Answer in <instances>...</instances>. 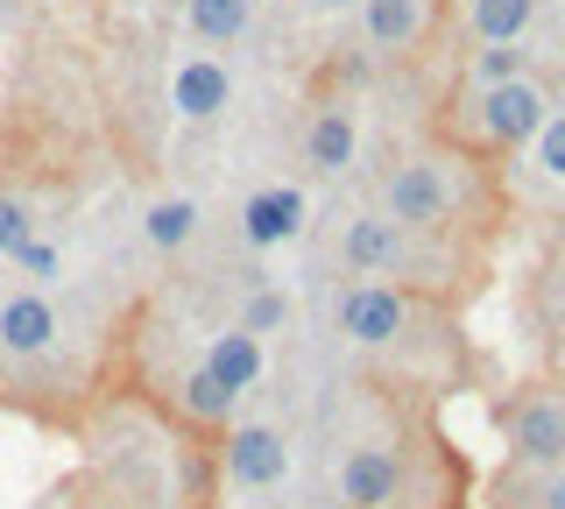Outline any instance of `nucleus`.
I'll use <instances>...</instances> for the list:
<instances>
[{"label": "nucleus", "instance_id": "7ed1b4c3", "mask_svg": "<svg viewBox=\"0 0 565 509\" xmlns=\"http://www.w3.org/2000/svg\"><path fill=\"white\" fill-rule=\"evenodd\" d=\"M382 213L396 226H411V234H446L459 220V178L452 163H438V156H411V163H396V178L382 184Z\"/></svg>", "mask_w": 565, "mask_h": 509}, {"label": "nucleus", "instance_id": "9d476101", "mask_svg": "<svg viewBox=\"0 0 565 509\" xmlns=\"http://www.w3.org/2000/svg\"><path fill=\"white\" fill-rule=\"evenodd\" d=\"M170 99H177V114H184V120H220L226 99H234V78H226L220 57H184V64H177V78H170Z\"/></svg>", "mask_w": 565, "mask_h": 509}, {"label": "nucleus", "instance_id": "f257e3e1", "mask_svg": "<svg viewBox=\"0 0 565 509\" xmlns=\"http://www.w3.org/2000/svg\"><path fill=\"white\" fill-rule=\"evenodd\" d=\"M340 262L361 284H396V290H417L431 297L438 276H446V248H438L431 234H411V226H396L388 213H361L340 226Z\"/></svg>", "mask_w": 565, "mask_h": 509}, {"label": "nucleus", "instance_id": "6ab92c4d", "mask_svg": "<svg viewBox=\"0 0 565 509\" xmlns=\"http://www.w3.org/2000/svg\"><path fill=\"white\" fill-rule=\"evenodd\" d=\"M282 319H290V305H282V290H255V297H247V305H241V332H255V340H269V332L282 326Z\"/></svg>", "mask_w": 565, "mask_h": 509}, {"label": "nucleus", "instance_id": "a211bd4d", "mask_svg": "<svg viewBox=\"0 0 565 509\" xmlns=\"http://www.w3.org/2000/svg\"><path fill=\"white\" fill-rule=\"evenodd\" d=\"M509 78H523V50L516 43H481L473 50V85H509Z\"/></svg>", "mask_w": 565, "mask_h": 509}, {"label": "nucleus", "instance_id": "aec40b11", "mask_svg": "<svg viewBox=\"0 0 565 509\" xmlns=\"http://www.w3.org/2000/svg\"><path fill=\"white\" fill-rule=\"evenodd\" d=\"M29 241H35V213L14 191H0V255H22Z\"/></svg>", "mask_w": 565, "mask_h": 509}, {"label": "nucleus", "instance_id": "f3484780", "mask_svg": "<svg viewBox=\"0 0 565 509\" xmlns=\"http://www.w3.org/2000/svg\"><path fill=\"white\" fill-rule=\"evenodd\" d=\"M191 29H199L205 43H234L241 29H247V0H191Z\"/></svg>", "mask_w": 565, "mask_h": 509}, {"label": "nucleus", "instance_id": "4be33fe9", "mask_svg": "<svg viewBox=\"0 0 565 509\" xmlns=\"http://www.w3.org/2000/svg\"><path fill=\"white\" fill-rule=\"evenodd\" d=\"M14 262H22L29 276H57V248H50V241H29V248L14 255Z\"/></svg>", "mask_w": 565, "mask_h": 509}, {"label": "nucleus", "instance_id": "412c9836", "mask_svg": "<svg viewBox=\"0 0 565 509\" xmlns=\"http://www.w3.org/2000/svg\"><path fill=\"white\" fill-rule=\"evenodd\" d=\"M530 149H537V170L544 178H558L565 184V114H552L537 135H530Z\"/></svg>", "mask_w": 565, "mask_h": 509}, {"label": "nucleus", "instance_id": "1a4fd4ad", "mask_svg": "<svg viewBox=\"0 0 565 509\" xmlns=\"http://www.w3.org/2000/svg\"><path fill=\"white\" fill-rule=\"evenodd\" d=\"M297 234H305V191L269 184V191H247L241 199V241L247 248H282Z\"/></svg>", "mask_w": 565, "mask_h": 509}, {"label": "nucleus", "instance_id": "9b49d317", "mask_svg": "<svg viewBox=\"0 0 565 509\" xmlns=\"http://www.w3.org/2000/svg\"><path fill=\"white\" fill-rule=\"evenodd\" d=\"M199 361H205V368H212V375H220L234 396H247V390L262 382V368H269L262 340H255V332H241V326H220V332L205 340V354H199Z\"/></svg>", "mask_w": 565, "mask_h": 509}, {"label": "nucleus", "instance_id": "dca6fc26", "mask_svg": "<svg viewBox=\"0 0 565 509\" xmlns=\"http://www.w3.org/2000/svg\"><path fill=\"white\" fill-rule=\"evenodd\" d=\"M191 234H199V205H191V199H156L149 213H141V241H149L156 255L184 248Z\"/></svg>", "mask_w": 565, "mask_h": 509}, {"label": "nucleus", "instance_id": "5701e85b", "mask_svg": "<svg viewBox=\"0 0 565 509\" xmlns=\"http://www.w3.org/2000/svg\"><path fill=\"white\" fill-rule=\"evenodd\" d=\"M318 8H353V0H318Z\"/></svg>", "mask_w": 565, "mask_h": 509}, {"label": "nucleus", "instance_id": "2eb2a0df", "mask_svg": "<svg viewBox=\"0 0 565 509\" xmlns=\"http://www.w3.org/2000/svg\"><path fill=\"white\" fill-rule=\"evenodd\" d=\"M467 22L481 43H523V29L537 22V0H473Z\"/></svg>", "mask_w": 565, "mask_h": 509}, {"label": "nucleus", "instance_id": "423d86ee", "mask_svg": "<svg viewBox=\"0 0 565 509\" xmlns=\"http://www.w3.org/2000/svg\"><path fill=\"white\" fill-rule=\"evenodd\" d=\"M544 107H552V99H544V85L509 78V85H488V93L473 99V128H481V142H488V149H523L530 135L552 120Z\"/></svg>", "mask_w": 565, "mask_h": 509}, {"label": "nucleus", "instance_id": "4468645a", "mask_svg": "<svg viewBox=\"0 0 565 509\" xmlns=\"http://www.w3.org/2000/svg\"><path fill=\"white\" fill-rule=\"evenodd\" d=\"M424 22H431V0H361V29H367V43H382V50L411 43Z\"/></svg>", "mask_w": 565, "mask_h": 509}, {"label": "nucleus", "instance_id": "39448f33", "mask_svg": "<svg viewBox=\"0 0 565 509\" xmlns=\"http://www.w3.org/2000/svg\"><path fill=\"white\" fill-rule=\"evenodd\" d=\"M403 481V438H353L340 453V474H332V502L340 509H388Z\"/></svg>", "mask_w": 565, "mask_h": 509}, {"label": "nucleus", "instance_id": "f8f14e48", "mask_svg": "<svg viewBox=\"0 0 565 509\" xmlns=\"http://www.w3.org/2000/svg\"><path fill=\"white\" fill-rule=\"evenodd\" d=\"M494 509H565V460L558 467L509 460L502 474H494Z\"/></svg>", "mask_w": 565, "mask_h": 509}, {"label": "nucleus", "instance_id": "ddd939ff", "mask_svg": "<svg viewBox=\"0 0 565 509\" xmlns=\"http://www.w3.org/2000/svg\"><path fill=\"white\" fill-rule=\"evenodd\" d=\"M353 149H361V128H353V114H347V107H318L311 128H305V163L332 178V170L353 163Z\"/></svg>", "mask_w": 565, "mask_h": 509}, {"label": "nucleus", "instance_id": "b1692460", "mask_svg": "<svg viewBox=\"0 0 565 509\" xmlns=\"http://www.w3.org/2000/svg\"><path fill=\"white\" fill-rule=\"evenodd\" d=\"M326 509H340V502H326Z\"/></svg>", "mask_w": 565, "mask_h": 509}, {"label": "nucleus", "instance_id": "6e6552de", "mask_svg": "<svg viewBox=\"0 0 565 509\" xmlns=\"http://www.w3.org/2000/svg\"><path fill=\"white\" fill-rule=\"evenodd\" d=\"M57 347V305L43 290H14L0 297V354L8 361H43Z\"/></svg>", "mask_w": 565, "mask_h": 509}, {"label": "nucleus", "instance_id": "f03ea898", "mask_svg": "<svg viewBox=\"0 0 565 509\" xmlns=\"http://www.w3.org/2000/svg\"><path fill=\"white\" fill-rule=\"evenodd\" d=\"M424 319H431V305H424L417 290H396V284H353L332 297V326H340L347 347H361V354H396V347H411Z\"/></svg>", "mask_w": 565, "mask_h": 509}, {"label": "nucleus", "instance_id": "20e7f679", "mask_svg": "<svg viewBox=\"0 0 565 509\" xmlns=\"http://www.w3.org/2000/svg\"><path fill=\"white\" fill-rule=\"evenodd\" d=\"M502 438H509V460L558 467L565 460V390H552V382L516 390L502 403Z\"/></svg>", "mask_w": 565, "mask_h": 509}, {"label": "nucleus", "instance_id": "0eeeda50", "mask_svg": "<svg viewBox=\"0 0 565 509\" xmlns=\"http://www.w3.org/2000/svg\"><path fill=\"white\" fill-rule=\"evenodd\" d=\"M220 467L241 496H262L290 474V438H282V425H234L220 446Z\"/></svg>", "mask_w": 565, "mask_h": 509}]
</instances>
